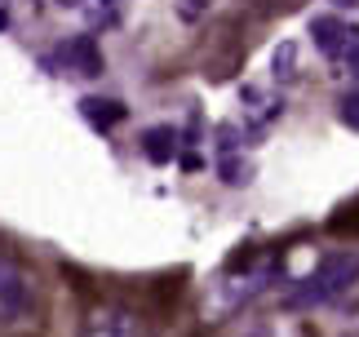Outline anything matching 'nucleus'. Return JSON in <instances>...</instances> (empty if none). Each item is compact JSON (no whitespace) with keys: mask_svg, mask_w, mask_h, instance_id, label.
Instances as JSON below:
<instances>
[{"mask_svg":"<svg viewBox=\"0 0 359 337\" xmlns=\"http://www.w3.org/2000/svg\"><path fill=\"white\" fill-rule=\"evenodd\" d=\"M40 311H45V293L32 262L0 240V337H32L27 324H36Z\"/></svg>","mask_w":359,"mask_h":337,"instance_id":"nucleus-1","label":"nucleus"},{"mask_svg":"<svg viewBox=\"0 0 359 337\" xmlns=\"http://www.w3.org/2000/svg\"><path fill=\"white\" fill-rule=\"evenodd\" d=\"M355 279H359V253L355 249L328 253L311 275H302L297 284L284 293V311H315V306H328V302H337Z\"/></svg>","mask_w":359,"mask_h":337,"instance_id":"nucleus-2","label":"nucleus"},{"mask_svg":"<svg viewBox=\"0 0 359 337\" xmlns=\"http://www.w3.org/2000/svg\"><path fill=\"white\" fill-rule=\"evenodd\" d=\"M58 58H62V67L72 76H85V80L107 72V58H102V49H98V40H93V36H72L58 49Z\"/></svg>","mask_w":359,"mask_h":337,"instance_id":"nucleus-3","label":"nucleus"},{"mask_svg":"<svg viewBox=\"0 0 359 337\" xmlns=\"http://www.w3.org/2000/svg\"><path fill=\"white\" fill-rule=\"evenodd\" d=\"M311 36L315 45H320L328 58H346V53L355 49V27H346L341 18H333V13H320V18H311Z\"/></svg>","mask_w":359,"mask_h":337,"instance_id":"nucleus-4","label":"nucleus"},{"mask_svg":"<svg viewBox=\"0 0 359 337\" xmlns=\"http://www.w3.org/2000/svg\"><path fill=\"white\" fill-rule=\"evenodd\" d=\"M142 151L151 164H169L173 151H177V133L169 129V124H160V129H147L142 133Z\"/></svg>","mask_w":359,"mask_h":337,"instance_id":"nucleus-5","label":"nucleus"},{"mask_svg":"<svg viewBox=\"0 0 359 337\" xmlns=\"http://www.w3.org/2000/svg\"><path fill=\"white\" fill-rule=\"evenodd\" d=\"M80 337H142L133 324V315H93Z\"/></svg>","mask_w":359,"mask_h":337,"instance_id":"nucleus-6","label":"nucleus"},{"mask_svg":"<svg viewBox=\"0 0 359 337\" xmlns=\"http://www.w3.org/2000/svg\"><path fill=\"white\" fill-rule=\"evenodd\" d=\"M80 111H85V120H93L98 129H111V124H120L124 116H129V111H124L116 98H85V103H80Z\"/></svg>","mask_w":359,"mask_h":337,"instance_id":"nucleus-7","label":"nucleus"},{"mask_svg":"<svg viewBox=\"0 0 359 337\" xmlns=\"http://www.w3.org/2000/svg\"><path fill=\"white\" fill-rule=\"evenodd\" d=\"M328 231H333V235H359V200L351 209H341V213L328 222Z\"/></svg>","mask_w":359,"mask_h":337,"instance_id":"nucleus-8","label":"nucleus"},{"mask_svg":"<svg viewBox=\"0 0 359 337\" xmlns=\"http://www.w3.org/2000/svg\"><path fill=\"white\" fill-rule=\"evenodd\" d=\"M341 124L359 133V93H346V98H341Z\"/></svg>","mask_w":359,"mask_h":337,"instance_id":"nucleus-9","label":"nucleus"},{"mask_svg":"<svg viewBox=\"0 0 359 337\" xmlns=\"http://www.w3.org/2000/svg\"><path fill=\"white\" fill-rule=\"evenodd\" d=\"M275 76H293V45H284L275 53Z\"/></svg>","mask_w":359,"mask_h":337,"instance_id":"nucleus-10","label":"nucleus"},{"mask_svg":"<svg viewBox=\"0 0 359 337\" xmlns=\"http://www.w3.org/2000/svg\"><path fill=\"white\" fill-rule=\"evenodd\" d=\"M204 9H209V0H187V5H182V18H200Z\"/></svg>","mask_w":359,"mask_h":337,"instance_id":"nucleus-11","label":"nucleus"},{"mask_svg":"<svg viewBox=\"0 0 359 337\" xmlns=\"http://www.w3.org/2000/svg\"><path fill=\"white\" fill-rule=\"evenodd\" d=\"M333 5H341V9H359V0H333Z\"/></svg>","mask_w":359,"mask_h":337,"instance_id":"nucleus-12","label":"nucleus"},{"mask_svg":"<svg viewBox=\"0 0 359 337\" xmlns=\"http://www.w3.org/2000/svg\"><path fill=\"white\" fill-rule=\"evenodd\" d=\"M355 67H359V58H355Z\"/></svg>","mask_w":359,"mask_h":337,"instance_id":"nucleus-13","label":"nucleus"}]
</instances>
